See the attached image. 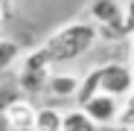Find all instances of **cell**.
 <instances>
[{
  "mask_svg": "<svg viewBox=\"0 0 134 131\" xmlns=\"http://www.w3.org/2000/svg\"><path fill=\"white\" fill-rule=\"evenodd\" d=\"M3 3H6V0H0V9H3Z\"/></svg>",
  "mask_w": 134,
  "mask_h": 131,
  "instance_id": "2e32d148",
  "label": "cell"
},
{
  "mask_svg": "<svg viewBox=\"0 0 134 131\" xmlns=\"http://www.w3.org/2000/svg\"><path fill=\"white\" fill-rule=\"evenodd\" d=\"M61 131H99V128L85 117L82 108H73V111L61 114Z\"/></svg>",
  "mask_w": 134,
  "mask_h": 131,
  "instance_id": "9c48e42d",
  "label": "cell"
},
{
  "mask_svg": "<svg viewBox=\"0 0 134 131\" xmlns=\"http://www.w3.org/2000/svg\"><path fill=\"white\" fill-rule=\"evenodd\" d=\"M61 114L58 108H35V128L32 131H61Z\"/></svg>",
  "mask_w": 134,
  "mask_h": 131,
  "instance_id": "ba28073f",
  "label": "cell"
},
{
  "mask_svg": "<svg viewBox=\"0 0 134 131\" xmlns=\"http://www.w3.org/2000/svg\"><path fill=\"white\" fill-rule=\"evenodd\" d=\"M3 119L12 131H32L35 128V108L26 99H12L3 105Z\"/></svg>",
  "mask_w": 134,
  "mask_h": 131,
  "instance_id": "8992f818",
  "label": "cell"
},
{
  "mask_svg": "<svg viewBox=\"0 0 134 131\" xmlns=\"http://www.w3.org/2000/svg\"><path fill=\"white\" fill-rule=\"evenodd\" d=\"M79 84H82V79L73 76V73H50V79H47V93H53V96H58V99H73V96L79 93Z\"/></svg>",
  "mask_w": 134,
  "mask_h": 131,
  "instance_id": "52a82bcc",
  "label": "cell"
},
{
  "mask_svg": "<svg viewBox=\"0 0 134 131\" xmlns=\"http://www.w3.org/2000/svg\"><path fill=\"white\" fill-rule=\"evenodd\" d=\"M122 12H125V35H134V0H125Z\"/></svg>",
  "mask_w": 134,
  "mask_h": 131,
  "instance_id": "7c38bea8",
  "label": "cell"
},
{
  "mask_svg": "<svg viewBox=\"0 0 134 131\" xmlns=\"http://www.w3.org/2000/svg\"><path fill=\"white\" fill-rule=\"evenodd\" d=\"M53 73V64L47 61V55L38 50L26 53L24 61H20V67H18V87L24 93H44L47 90V79Z\"/></svg>",
  "mask_w": 134,
  "mask_h": 131,
  "instance_id": "3957f363",
  "label": "cell"
},
{
  "mask_svg": "<svg viewBox=\"0 0 134 131\" xmlns=\"http://www.w3.org/2000/svg\"><path fill=\"white\" fill-rule=\"evenodd\" d=\"M96 41H99L96 24L73 20V24H64L61 29H55L53 35H47V41L41 44V53L47 55L50 64H64V61H73V58L85 55Z\"/></svg>",
  "mask_w": 134,
  "mask_h": 131,
  "instance_id": "6da1fadb",
  "label": "cell"
},
{
  "mask_svg": "<svg viewBox=\"0 0 134 131\" xmlns=\"http://www.w3.org/2000/svg\"><path fill=\"white\" fill-rule=\"evenodd\" d=\"M128 70L134 73V35H131V44H128Z\"/></svg>",
  "mask_w": 134,
  "mask_h": 131,
  "instance_id": "4fadbf2b",
  "label": "cell"
},
{
  "mask_svg": "<svg viewBox=\"0 0 134 131\" xmlns=\"http://www.w3.org/2000/svg\"><path fill=\"white\" fill-rule=\"evenodd\" d=\"M120 99L114 96H105V93H96L87 102H82L79 108L85 111V117L91 119L96 128H105V125H117V117H120Z\"/></svg>",
  "mask_w": 134,
  "mask_h": 131,
  "instance_id": "5b68a950",
  "label": "cell"
},
{
  "mask_svg": "<svg viewBox=\"0 0 134 131\" xmlns=\"http://www.w3.org/2000/svg\"><path fill=\"white\" fill-rule=\"evenodd\" d=\"M91 24L99 29H111L125 35V12H122V0H93L91 3ZM128 38V35H125Z\"/></svg>",
  "mask_w": 134,
  "mask_h": 131,
  "instance_id": "277c9868",
  "label": "cell"
},
{
  "mask_svg": "<svg viewBox=\"0 0 134 131\" xmlns=\"http://www.w3.org/2000/svg\"><path fill=\"white\" fill-rule=\"evenodd\" d=\"M20 58V44L12 38H0V70H9Z\"/></svg>",
  "mask_w": 134,
  "mask_h": 131,
  "instance_id": "30bf717a",
  "label": "cell"
},
{
  "mask_svg": "<svg viewBox=\"0 0 134 131\" xmlns=\"http://www.w3.org/2000/svg\"><path fill=\"white\" fill-rule=\"evenodd\" d=\"M117 128H134V90H131L128 99H122V105H120Z\"/></svg>",
  "mask_w": 134,
  "mask_h": 131,
  "instance_id": "8fae6325",
  "label": "cell"
},
{
  "mask_svg": "<svg viewBox=\"0 0 134 131\" xmlns=\"http://www.w3.org/2000/svg\"><path fill=\"white\" fill-rule=\"evenodd\" d=\"M117 131H134V128H117Z\"/></svg>",
  "mask_w": 134,
  "mask_h": 131,
  "instance_id": "5bb4252c",
  "label": "cell"
},
{
  "mask_svg": "<svg viewBox=\"0 0 134 131\" xmlns=\"http://www.w3.org/2000/svg\"><path fill=\"white\" fill-rule=\"evenodd\" d=\"M0 24H3V9H0Z\"/></svg>",
  "mask_w": 134,
  "mask_h": 131,
  "instance_id": "9a60e30c",
  "label": "cell"
},
{
  "mask_svg": "<svg viewBox=\"0 0 134 131\" xmlns=\"http://www.w3.org/2000/svg\"><path fill=\"white\" fill-rule=\"evenodd\" d=\"M93 79H96V93L114 96L120 102L128 99V93L134 90V73L122 61H108V64L93 67Z\"/></svg>",
  "mask_w": 134,
  "mask_h": 131,
  "instance_id": "7a4b0ae2",
  "label": "cell"
}]
</instances>
